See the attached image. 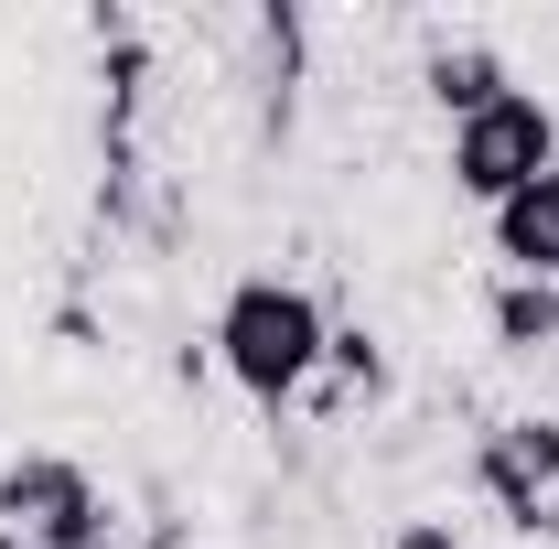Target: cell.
Segmentation results:
<instances>
[{
	"mask_svg": "<svg viewBox=\"0 0 559 549\" xmlns=\"http://www.w3.org/2000/svg\"><path fill=\"white\" fill-rule=\"evenodd\" d=\"M323 344H334L323 302H312L301 280H270V270L237 280V291H226V313H215V366H226L259 410H290V399L312 388Z\"/></svg>",
	"mask_w": 559,
	"mask_h": 549,
	"instance_id": "1",
	"label": "cell"
},
{
	"mask_svg": "<svg viewBox=\"0 0 559 549\" xmlns=\"http://www.w3.org/2000/svg\"><path fill=\"white\" fill-rule=\"evenodd\" d=\"M538 173H559V119H549V97H527V86H506L485 119L452 130V195H474L485 215L506 195H527Z\"/></svg>",
	"mask_w": 559,
	"mask_h": 549,
	"instance_id": "2",
	"label": "cell"
},
{
	"mask_svg": "<svg viewBox=\"0 0 559 549\" xmlns=\"http://www.w3.org/2000/svg\"><path fill=\"white\" fill-rule=\"evenodd\" d=\"M0 528L22 549H108V495L75 453H11L0 464Z\"/></svg>",
	"mask_w": 559,
	"mask_h": 549,
	"instance_id": "3",
	"label": "cell"
},
{
	"mask_svg": "<svg viewBox=\"0 0 559 549\" xmlns=\"http://www.w3.org/2000/svg\"><path fill=\"white\" fill-rule=\"evenodd\" d=\"M474 484H485L516 528H538L549 495H559V420H495L485 453H474Z\"/></svg>",
	"mask_w": 559,
	"mask_h": 549,
	"instance_id": "4",
	"label": "cell"
},
{
	"mask_svg": "<svg viewBox=\"0 0 559 549\" xmlns=\"http://www.w3.org/2000/svg\"><path fill=\"white\" fill-rule=\"evenodd\" d=\"M495 259H506V280H549L559 291V173H538L527 195H506V206L485 215Z\"/></svg>",
	"mask_w": 559,
	"mask_h": 549,
	"instance_id": "5",
	"label": "cell"
},
{
	"mask_svg": "<svg viewBox=\"0 0 559 549\" xmlns=\"http://www.w3.org/2000/svg\"><path fill=\"white\" fill-rule=\"evenodd\" d=\"M419 86H430V108L463 130V119H485L495 97H506V55H495V44H441V55L419 66Z\"/></svg>",
	"mask_w": 559,
	"mask_h": 549,
	"instance_id": "6",
	"label": "cell"
},
{
	"mask_svg": "<svg viewBox=\"0 0 559 549\" xmlns=\"http://www.w3.org/2000/svg\"><path fill=\"white\" fill-rule=\"evenodd\" d=\"M485 324H495L506 355H538V344H559V291H549V280H495Z\"/></svg>",
	"mask_w": 559,
	"mask_h": 549,
	"instance_id": "7",
	"label": "cell"
},
{
	"mask_svg": "<svg viewBox=\"0 0 559 549\" xmlns=\"http://www.w3.org/2000/svg\"><path fill=\"white\" fill-rule=\"evenodd\" d=\"M323 366H345L355 388H388V366H377V344H366V335H334V344H323Z\"/></svg>",
	"mask_w": 559,
	"mask_h": 549,
	"instance_id": "8",
	"label": "cell"
},
{
	"mask_svg": "<svg viewBox=\"0 0 559 549\" xmlns=\"http://www.w3.org/2000/svg\"><path fill=\"white\" fill-rule=\"evenodd\" d=\"M388 549H463V539H452V517H409V528H399Z\"/></svg>",
	"mask_w": 559,
	"mask_h": 549,
	"instance_id": "9",
	"label": "cell"
},
{
	"mask_svg": "<svg viewBox=\"0 0 559 549\" xmlns=\"http://www.w3.org/2000/svg\"><path fill=\"white\" fill-rule=\"evenodd\" d=\"M0 549H22V539H11V528H0Z\"/></svg>",
	"mask_w": 559,
	"mask_h": 549,
	"instance_id": "10",
	"label": "cell"
}]
</instances>
